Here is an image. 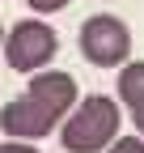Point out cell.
I'll return each mask as SVG.
<instances>
[{
    "instance_id": "cell-1",
    "label": "cell",
    "mask_w": 144,
    "mask_h": 153,
    "mask_svg": "<svg viewBox=\"0 0 144 153\" xmlns=\"http://www.w3.org/2000/svg\"><path fill=\"white\" fill-rule=\"evenodd\" d=\"M81 102V89H76V76L72 72H34V81L17 94L13 102H4V111H0V128L9 132L13 140H43L51 136L64 119L68 111Z\"/></svg>"
},
{
    "instance_id": "cell-2",
    "label": "cell",
    "mask_w": 144,
    "mask_h": 153,
    "mask_svg": "<svg viewBox=\"0 0 144 153\" xmlns=\"http://www.w3.org/2000/svg\"><path fill=\"white\" fill-rule=\"evenodd\" d=\"M119 102L106 94H89L60 123V145L64 153H106L119 140Z\"/></svg>"
},
{
    "instance_id": "cell-3",
    "label": "cell",
    "mask_w": 144,
    "mask_h": 153,
    "mask_svg": "<svg viewBox=\"0 0 144 153\" xmlns=\"http://www.w3.org/2000/svg\"><path fill=\"white\" fill-rule=\"evenodd\" d=\"M60 51V34L47 22L30 17V22H17L13 30H4V64L13 72H43Z\"/></svg>"
},
{
    "instance_id": "cell-4",
    "label": "cell",
    "mask_w": 144,
    "mask_h": 153,
    "mask_svg": "<svg viewBox=\"0 0 144 153\" xmlns=\"http://www.w3.org/2000/svg\"><path fill=\"white\" fill-rule=\"evenodd\" d=\"M81 55L93 68H123L132 55V30L115 13H93L81 26Z\"/></svg>"
},
{
    "instance_id": "cell-5",
    "label": "cell",
    "mask_w": 144,
    "mask_h": 153,
    "mask_svg": "<svg viewBox=\"0 0 144 153\" xmlns=\"http://www.w3.org/2000/svg\"><path fill=\"white\" fill-rule=\"evenodd\" d=\"M119 102L136 119V132L144 136V64H123L119 72Z\"/></svg>"
},
{
    "instance_id": "cell-6",
    "label": "cell",
    "mask_w": 144,
    "mask_h": 153,
    "mask_svg": "<svg viewBox=\"0 0 144 153\" xmlns=\"http://www.w3.org/2000/svg\"><path fill=\"white\" fill-rule=\"evenodd\" d=\"M106 153H144V136H119Z\"/></svg>"
},
{
    "instance_id": "cell-7",
    "label": "cell",
    "mask_w": 144,
    "mask_h": 153,
    "mask_svg": "<svg viewBox=\"0 0 144 153\" xmlns=\"http://www.w3.org/2000/svg\"><path fill=\"white\" fill-rule=\"evenodd\" d=\"M26 4H30L34 13H43V17H47V13H60V9H68V0H26Z\"/></svg>"
},
{
    "instance_id": "cell-8",
    "label": "cell",
    "mask_w": 144,
    "mask_h": 153,
    "mask_svg": "<svg viewBox=\"0 0 144 153\" xmlns=\"http://www.w3.org/2000/svg\"><path fill=\"white\" fill-rule=\"evenodd\" d=\"M0 153H38L30 140H9V145H0Z\"/></svg>"
},
{
    "instance_id": "cell-9",
    "label": "cell",
    "mask_w": 144,
    "mask_h": 153,
    "mask_svg": "<svg viewBox=\"0 0 144 153\" xmlns=\"http://www.w3.org/2000/svg\"><path fill=\"white\" fill-rule=\"evenodd\" d=\"M0 51H4V26H0Z\"/></svg>"
}]
</instances>
